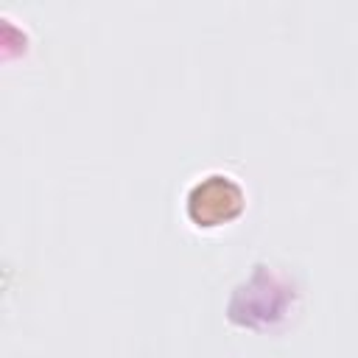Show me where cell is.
Listing matches in <instances>:
<instances>
[{
    "instance_id": "1",
    "label": "cell",
    "mask_w": 358,
    "mask_h": 358,
    "mask_svg": "<svg viewBox=\"0 0 358 358\" xmlns=\"http://www.w3.org/2000/svg\"><path fill=\"white\" fill-rule=\"evenodd\" d=\"M241 210V187L229 176H207L190 190L187 213L196 224H218Z\"/></svg>"
}]
</instances>
